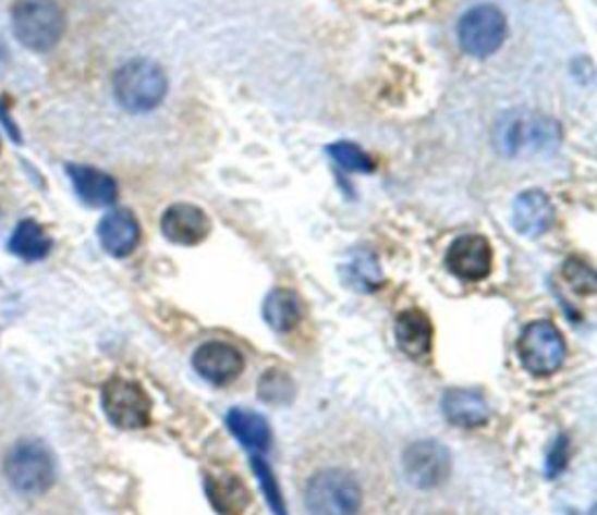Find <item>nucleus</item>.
Masks as SVG:
<instances>
[{"instance_id": "21", "label": "nucleus", "mask_w": 597, "mask_h": 515, "mask_svg": "<svg viewBox=\"0 0 597 515\" xmlns=\"http://www.w3.org/2000/svg\"><path fill=\"white\" fill-rule=\"evenodd\" d=\"M329 157L334 159L343 171L351 173H371L374 171V161L367 157L362 147L353 143H337L329 147Z\"/></svg>"}, {"instance_id": "18", "label": "nucleus", "mask_w": 597, "mask_h": 515, "mask_svg": "<svg viewBox=\"0 0 597 515\" xmlns=\"http://www.w3.org/2000/svg\"><path fill=\"white\" fill-rule=\"evenodd\" d=\"M227 427L231 434L243 443V447L251 455H264L271 445V427L255 410L234 408L227 413Z\"/></svg>"}, {"instance_id": "19", "label": "nucleus", "mask_w": 597, "mask_h": 515, "mask_svg": "<svg viewBox=\"0 0 597 515\" xmlns=\"http://www.w3.org/2000/svg\"><path fill=\"white\" fill-rule=\"evenodd\" d=\"M8 250L24 261H42L52 250V241L36 220H22L12 231Z\"/></svg>"}, {"instance_id": "1", "label": "nucleus", "mask_w": 597, "mask_h": 515, "mask_svg": "<svg viewBox=\"0 0 597 515\" xmlns=\"http://www.w3.org/2000/svg\"><path fill=\"white\" fill-rule=\"evenodd\" d=\"M492 140L495 147L509 157L544 155L560 143V126L544 114L513 110L495 124Z\"/></svg>"}, {"instance_id": "27", "label": "nucleus", "mask_w": 597, "mask_h": 515, "mask_svg": "<svg viewBox=\"0 0 597 515\" xmlns=\"http://www.w3.org/2000/svg\"><path fill=\"white\" fill-rule=\"evenodd\" d=\"M0 149H3V140H0Z\"/></svg>"}, {"instance_id": "12", "label": "nucleus", "mask_w": 597, "mask_h": 515, "mask_svg": "<svg viewBox=\"0 0 597 515\" xmlns=\"http://www.w3.org/2000/svg\"><path fill=\"white\" fill-rule=\"evenodd\" d=\"M208 231V214L192 204H175L161 218V234L175 245H198L206 241Z\"/></svg>"}, {"instance_id": "8", "label": "nucleus", "mask_w": 597, "mask_h": 515, "mask_svg": "<svg viewBox=\"0 0 597 515\" xmlns=\"http://www.w3.org/2000/svg\"><path fill=\"white\" fill-rule=\"evenodd\" d=\"M458 38L464 52L486 59L504 45L507 20L495 5H476L458 24Z\"/></svg>"}, {"instance_id": "11", "label": "nucleus", "mask_w": 597, "mask_h": 515, "mask_svg": "<svg viewBox=\"0 0 597 515\" xmlns=\"http://www.w3.org/2000/svg\"><path fill=\"white\" fill-rule=\"evenodd\" d=\"M194 369L198 371L204 380L212 385H229L231 380H236L245 367L243 355L236 351L234 345L222 343V341H210L204 343L194 353Z\"/></svg>"}, {"instance_id": "17", "label": "nucleus", "mask_w": 597, "mask_h": 515, "mask_svg": "<svg viewBox=\"0 0 597 515\" xmlns=\"http://www.w3.org/2000/svg\"><path fill=\"white\" fill-rule=\"evenodd\" d=\"M441 410L448 422L455 427H480L488 422V402L474 390H448L441 396Z\"/></svg>"}, {"instance_id": "14", "label": "nucleus", "mask_w": 597, "mask_h": 515, "mask_svg": "<svg viewBox=\"0 0 597 515\" xmlns=\"http://www.w3.org/2000/svg\"><path fill=\"white\" fill-rule=\"evenodd\" d=\"M511 218H513V226H516L519 234L541 236L544 231H549V226L553 224L556 212H553V204L549 196L539 189H529L516 198Z\"/></svg>"}, {"instance_id": "26", "label": "nucleus", "mask_w": 597, "mask_h": 515, "mask_svg": "<svg viewBox=\"0 0 597 515\" xmlns=\"http://www.w3.org/2000/svg\"><path fill=\"white\" fill-rule=\"evenodd\" d=\"M0 122H3V126H5V131H8V136H10L16 145H22V131H20V126H16V122L12 120V114H8V108H5L3 101H0Z\"/></svg>"}, {"instance_id": "15", "label": "nucleus", "mask_w": 597, "mask_h": 515, "mask_svg": "<svg viewBox=\"0 0 597 515\" xmlns=\"http://www.w3.org/2000/svg\"><path fill=\"white\" fill-rule=\"evenodd\" d=\"M98 241L112 257H126L136 250L141 241V226L129 210H112L98 224Z\"/></svg>"}, {"instance_id": "24", "label": "nucleus", "mask_w": 597, "mask_h": 515, "mask_svg": "<svg viewBox=\"0 0 597 515\" xmlns=\"http://www.w3.org/2000/svg\"><path fill=\"white\" fill-rule=\"evenodd\" d=\"M562 275L572 285L574 292L593 296L595 294V273L588 263L578 261V259H570L565 263V269H562Z\"/></svg>"}, {"instance_id": "16", "label": "nucleus", "mask_w": 597, "mask_h": 515, "mask_svg": "<svg viewBox=\"0 0 597 515\" xmlns=\"http://www.w3.org/2000/svg\"><path fill=\"white\" fill-rule=\"evenodd\" d=\"M394 336L411 359H425L432 351L435 329L423 310H404L394 322Z\"/></svg>"}, {"instance_id": "6", "label": "nucleus", "mask_w": 597, "mask_h": 515, "mask_svg": "<svg viewBox=\"0 0 597 515\" xmlns=\"http://www.w3.org/2000/svg\"><path fill=\"white\" fill-rule=\"evenodd\" d=\"M101 406L106 418L124 431L145 429L153 420V398L129 378H110L101 392Z\"/></svg>"}, {"instance_id": "3", "label": "nucleus", "mask_w": 597, "mask_h": 515, "mask_svg": "<svg viewBox=\"0 0 597 515\" xmlns=\"http://www.w3.org/2000/svg\"><path fill=\"white\" fill-rule=\"evenodd\" d=\"M12 33L31 52H49L65 33V14L57 0H20L12 8Z\"/></svg>"}, {"instance_id": "7", "label": "nucleus", "mask_w": 597, "mask_h": 515, "mask_svg": "<svg viewBox=\"0 0 597 515\" xmlns=\"http://www.w3.org/2000/svg\"><path fill=\"white\" fill-rule=\"evenodd\" d=\"M519 357L533 376H551L565 361V341L556 324L546 320L529 322L519 339Z\"/></svg>"}, {"instance_id": "22", "label": "nucleus", "mask_w": 597, "mask_h": 515, "mask_svg": "<svg viewBox=\"0 0 597 515\" xmlns=\"http://www.w3.org/2000/svg\"><path fill=\"white\" fill-rule=\"evenodd\" d=\"M251 462H253V469L259 478V486L264 490V496H267L271 511L276 515H288V508H285V502H283V492H280V488L276 483V476L269 469L267 459H264V455H251Z\"/></svg>"}, {"instance_id": "13", "label": "nucleus", "mask_w": 597, "mask_h": 515, "mask_svg": "<svg viewBox=\"0 0 597 515\" xmlns=\"http://www.w3.org/2000/svg\"><path fill=\"white\" fill-rule=\"evenodd\" d=\"M65 173H69L80 201L89 208H106L118 201V182L108 173L82 163H69Z\"/></svg>"}, {"instance_id": "9", "label": "nucleus", "mask_w": 597, "mask_h": 515, "mask_svg": "<svg viewBox=\"0 0 597 515\" xmlns=\"http://www.w3.org/2000/svg\"><path fill=\"white\" fill-rule=\"evenodd\" d=\"M402 467L411 486L432 490L451 476V455L439 441H416L404 451Z\"/></svg>"}, {"instance_id": "23", "label": "nucleus", "mask_w": 597, "mask_h": 515, "mask_svg": "<svg viewBox=\"0 0 597 515\" xmlns=\"http://www.w3.org/2000/svg\"><path fill=\"white\" fill-rule=\"evenodd\" d=\"M294 396V383L283 371H269L259 380V398L267 404H288Z\"/></svg>"}, {"instance_id": "10", "label": "nucleus", "mask_w": 597, "mask_h": 515, "mask_svg": "<svg viewBox=\"0 0 597 515\" xmlns=\"http://www.w3.org/2000/svg\"><path fill=\"white\" fill-rule=\"evenodd\" d=\"M448 271L458 275L460 280L478 282L488 278L492 271V247L488 238L484 236H462L451 247H448L446 255Z\"/></svg>"}, {"instance_id": "2", "label": "nucleus", "mask_w": 597, "mask_h": 515, "mask_svg": "<svg viewBox=\"0 0 597 515\" xmlns=\"http://www.w3.org/2000/svg\"><path fill=\"white\" fill-rule=\"evenodd\" d=\"M362 486L351 469L320 467L304 486L308 515H357L362 508Z\"/></svg>"}, {"instance_id": "5", "label": "nucleus", "mask_w": 597, "mask_h": 515, "mask_svg": "<svg viewBox=\"0 0 597 515\" xmlns=\"http://www.w3.org/2000/svg\"><path fill=\"white\" fill-rule=\"evenodd\" d=\"M8 483L22 494H42L54 486L57 464L40 441H16L5 455Z\"/></svg>"}, {"instance_id": "4", "label": "nucleus", "mask_w": 597, "mask_h": 515, "mask_svg": "<svg viewBox=\"0 0 597 515\" xmlns=\"http://www.w3.org/2000/svg\"><path fill=\"white\" fill-rule=\"evenodd\" d=\"M112 89L129 112H149L163 101L169 79L155 61L134 59L114 73Z\"/></svg>"}, {"instance_id": "20", "label": "nucleus", "mask_w": 597, "mask_h": 515, "mask_svg": "<svg viewBox=\"0 0 597 515\" xmlns=\"http://www.w3.org/2000/svg\"><path fill=\"white\" fill-rule=\"evenodd\" d=\"M261 315L273 331H278V334H285V331H292L298 324V318H302V308H298L294 292L273 290V292H269L267 298H264Z\"/></svg>"}, {"instance_id": "25", "label": "nucleus", "mask_w": 597, "mask_h": 515, "mask_svg": "<svg viewBox=\"0 0 597 515\" xmlns=\"http://www.w3.org/2000/svg\"><path fill=\"white\" fill-rule=\"evenodd\" d=\"M353 273H355L357 282H362V287H367V290L376 287L380 282V271H378V266L371 257L369 259H355Z\"/></svg>"}]
</instances>
